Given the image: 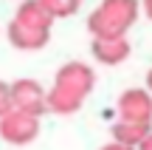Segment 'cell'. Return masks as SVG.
<instances>
[{
  "label": "cell",
  "mask_w": 152,
  "mask_h": 150,
  "mask_svg": "<svg viewBox=\"0 0 152 150\" xmlns=\"http://www.w3.org/2000/svg\"><path fill=\"white\" fill-rule=\"evenodd\" d=\"M118 119L152 125V94L147 88H127L118 96Z\"/></svg>",
  "instance_id": "5"
},
{
  "label": "cell",
  "mask_w": 152,
  "mask_h": 150,
  "mask_svg": "<svg viewBox=\"0 0 152 150\" xmlns=\"http://www.w3.org/2000/svg\"><path fill=\"white\" fill-rule=\"evenodd\" d=\"M149 130H152L149 122H127V119H118V122H113V128H110V136H113V142H118V145L138 147Z\"/></svg>",
  "instance_id": "9"
},
{
  "label": "cell",
  "mask_w": 152,
  "mask_h": 150,
  "mask_svg": "<svg viewBox=\"0 0 152 150\" xmlns=\"http://www.w3.org/2000/svg\"><path fill=\"white\" fill-rule=\"evenodd\" d=\"M96 62L102 65H121L130 57V40L127 37H93L90 45Z\"/></svg>",
  "instance_id": "6"
},
{
  "label": "cell",
  "mask_w": 152,
  "mask_h": 150,
  "mask_svg": "<svg viewBox=\"0 0 152 150\" xmlns=\"http://www.w3.org/2000/svg\"><path fill=\"white\" fill-rule=\"evenodd\" d=\"M9 94H11V108L20 113H31V116H42L48 113V96H45V88L37 82V79H14L9 82Z\"/></svg>",
  "instance_id": "3"
},
{
  "label": "cell",
  "mask_w": 152,
  "mask_h": 150,
  "mask_svg": "<svg viewBox=\"0 0 152 150\" xmlns=\"http://www.w3.org/2000/svg\"><path fill=\"white\" fill-rule=\"evenodd\" d=\"M141 9H144V11H147V17H149V20H152V0H144V3H141Z\"/></svg>",
  "instance_id": "14"
},
{
  "label": "cell",
  "mask_w": 152,
  "mask_h": 150,
  "mask_svg": "<svg viewBox=\"0 0 152 150\" xmlns=\"http://www.w3.org/2000/svg\"><path fill=\"white\" fill-rule=\"evenodd\" d=\"M147 91L152 94V68H149V74H147Z\"/></svg>",
  "instance_id": "15"
},
{
  "label": "cell",
  "mask_w": 152,
  "mask_h": 150,
  "mask_svg": "<svg viewBox=\"0 0 152 150\" xmlns=\"http://www.w3.org/2000/svg\"><path fill=\"white\" fill-rule=\"evenodd\" d=\"M93 85H96V74H93L90 65H85V62H79V60L65 62V65L56 71L51 91H45V96H48V111L59 113V116L76 113L85 105V99L90 96Z\"/></svg>",
  "instance_id": "1"
},
{
  "label": "cell",
  "mask_w": 152,
  "mask_h": 150,
  "mask_svg": "<svg viewBox=\"0 0 152 150\" xmlns=\"http://www.w3.org/2000/svg\"><path fill=\"white\" fill-rule=\"evenodd\" d=\"M39 136V116L20 113L11 108L6 116H0V139L14 147H26Z\"/></svg>",
  "instance_id": "4"
},
{
  "label": "cell",
  "mask_w": 152,
  "mask_h": 150,
  "mask_svg": "<svg viewBox=\"0 0 152 150\" xmlns=\"http://www.w3.org/2000/svg\"><path fill=\"white\" fill-rule=\"evenodd\" d=\"M102 150H135V147H127V145H118V142H110V145H104Z\"/></svg>",
  "instance_id": "13"
},
{
  "label": "cell",
  "mask_w": 152,
  "mask_h": 150,
  "mask_svg": "<svg viewBox=\"0 0 152 150\" xmlns=\"http://www.w3.org/2000/svg\"><path fill=\"white\" fill-rule=\"evenodd\" d=\"M6 34H9V43L14 45L17 51H39V48H45L48 40H51V31H37V28H28V26H23V23H17V20L9 23Z\"/></svg>",
  "instance_id": "7"
},
{
  "label": "cell",
  "mask_w": 152,
  "mask_h": 150,
  "mask_svg": "<svg viewBox=\"0 0 152 150\" xmlns=\"http://www.w3.org/2000/svg\"><path fill=\"white\" fill-rule=\"evenodd\" d=\"M9 111H11V94H9V82H3V79H0V116H6Z\"/></svg>",
  "instance_id": "11"
},
{
  "label": "cell",
  "mask_w": 152,
  "mask_h": 150,
  "mask_svg": "<svg viewBox=\"0 0 152 150\" xmlns=\"http://www.w3.org/2000/svg\"><path fill=\"white\" fill-rule=\"evenodd\" d=\"M11 20L23 23L28 28H37V31H51L54 28V17L39 0H20V9L14 11Z\"/></svg>",
  "instance_id": "8"
},
{
  "label": "cell",
  "mask_w": 152,
  "mask_h": 150,
  "mask_svg": "<svg viewBox=\"0 0 152 150\" xmlns=\"http://www.w3.org/2000/svg\"><path fill=\"white\" fill-rule=\"evenodd\" d=\"M141 14L138 0H102L87 17V31L93 37H127Z\"/></svg>",
  "instance_id": "2"
},
{
  "label": "cell",
  "mask_w": 152,
  "mask_h": 150,
  "mask_svg": "<svg viewBox=\"0 0 152 150\" xmlns=\"http://www.w3.org/2000/svg\"><path fill=\"white\" fill-rule=\"evenodd\" d=\"M39 3L51 11L54 20H62V17H73L76 11H79L82 0H39Z\"/></svg>",
  "instance_id": "10"
},
{
  "label": "cell",
  "mask_w": 152,
  "mask_h": 150,
  "mask_svg": "<svg viewBox=\"0 0 152 150\" xmlns=\"http://www.w3.org/2000/svg\"><path fill=\"white\" fill-rule=\"evenodd\" d=\"M135 150H152V130H149L147 136H144V142H141V145H138Z\"/></svg>",
  "instance_id": "12"
}]
</instances>
